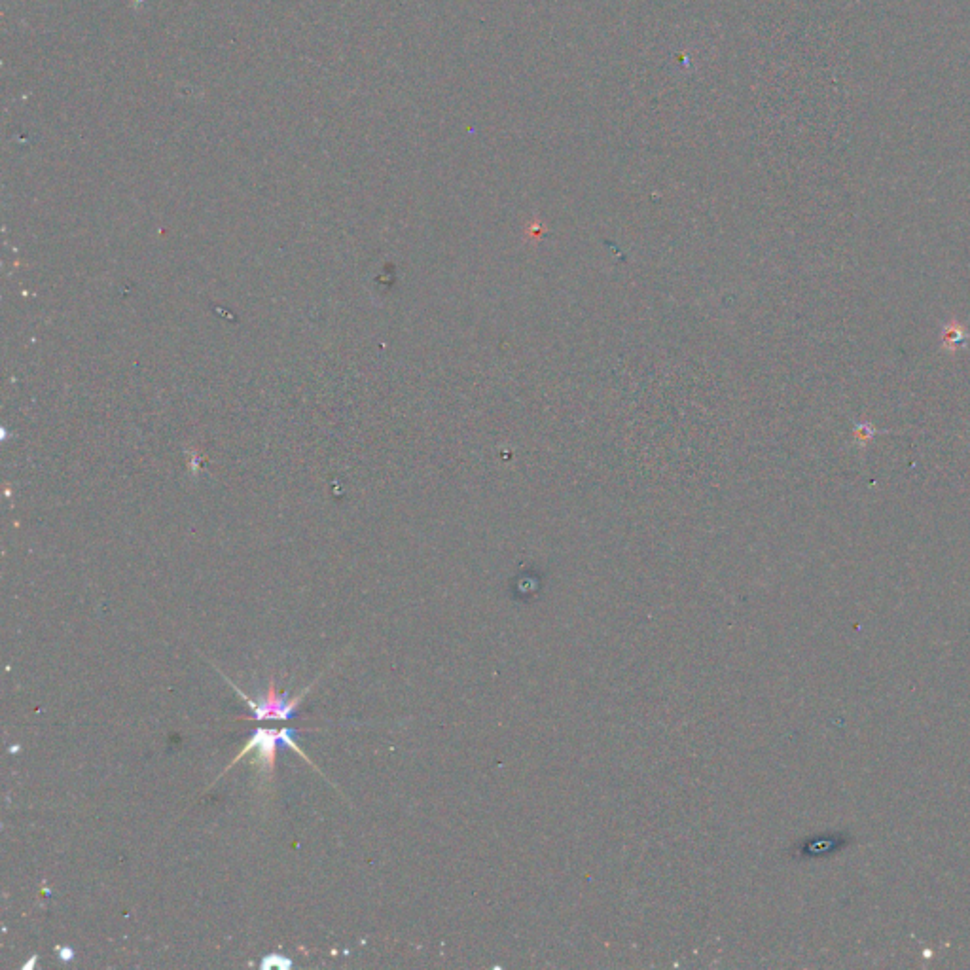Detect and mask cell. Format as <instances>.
I'll list each match as a JSON object with an SVG mask.
<instances>
[{
  "label": "cell",
  "mask_w": 970,
  "mask_h": 970,
  "mask_svg": "<svg viewBox=\"0 0 970 970\" xmlns=\"http://www.w3.org/2000/svg\"><path fill=\"white\" fill-rule=\"evenodd\" d=\"M876 434H878V429H876L872 423L864 421V423H859V425L853 429V440H855L859 446H866V444H868V442H870V440H872Z\"/></svg>",
  "instance_id": "277c9868"
},
{
  "label": "cell",
  "mask_w": 970,
  "mask_h": 970,
  "mask_svg": "<svg viewBox=\"0 0 970 970\" xmlns=\"http://www.w3.org/2000/svg\"><path fill=\"white\" fill-rule=\"evenodd\" d=\"M57 953H59V959H61L63 963H69V961L74 959V955H76L74 950L69 948V946H61V948H57Z\"/></svg>",
  "instance_id": "8992f818"
},
{
  "label": "cell",
  "mask_w": 970,
  "mask_h": 970,
  "mask_svg": "<svg viewBox=\"0 0 970 970\" xmlns=\"http://www.w3.org/2000/svg\"><path fill=\"white\" fill-rule=\"evenodd\" d=\"M230 686H234L235 692L241 696V700L245 701L249 707L252 709V717H245V720H288L294 717V711L298 707V703L306 698L307 692L311 690V686L302 690L296 698L292 700H287L285 696H277L275 692V684H273V679L270 681V688H268V696L264 698L262 703H256V701L251 700L247 694H243L237 686H235L228 677H224Z\"/></svg>",
  "instance_id": "7a4b0ae2"
},
{
  "label": "cell",
  "mask_w": 970,
  "mask_h": 970,
  "mask_svg": "<svg viewBox=\"0 0 970 970\" xmlns=\"http://www.w3.org/2000/svg\"><path fill=\"white\" fill-rule=\"evenodd\" d=\"M279 745H287L290 749H294L298 755L302 756L306 762L311 764V760L307 758L306 753L298 747V743L294 741V730L290 728H281V730H273V728H258L254 732V736L251 737V741L243 747V751L237 755V758L232 760V764H228L226 772L232 770L235 764L239 760H243V756L249 755L251 751H256V760L254 764H258L260 772L266 777H270L273 770H275V753H277V747Z\"/></svg>",
  "instance_id": "6da1fadb"
},
{
  "label": "cell",
  "mask_w": 970,
  "mask_h": 970,
  "mask_svg": "<svg viewBox=\"0 0 970 970\" xmlns=\"http://www.w3.org/2000/svg\"><path fill=\"white\" fill-rule=\"evenodd\" d=\"M967 340H969V334H967V330L961 326L959 321L952 319L950 323L944 326L942 349H946V351H957V349H961L967 343Z\"/></svg>",
  "instance_id": "3957f363"
},
{
  "label": "cell",
  "mask_w": 970,
  "mask_h": 970,
  "mask_svg": "<svg viewBox=\"0 0 970 970\" xmlns=\"http://www.w3.org/2000/svg\"><path fill=\"white\" fill-rule=\"evenodd\" d=\"M270 967H277V969L285 970L292 967V963L281 957V955H268L264 961H262V969H270Z\"/></svg>",
  "instance_id": "5b68a950"
},
{
  "label": "cell",
  "mask_w": 970,
  "mask_h": 970,
  "mask_svg": "<svg viewBox=\"0 0 970 970\" xmlns=\"http://www.w3.org/2000/svg\"><path fill=\"white\" fill-rule=\"evenodd\" d=\"M36 959H38V955H33V957H31V959H29V961H27V963H25V965H23V970H33V969H35Z\"/></svg>",
  "instance_id": "52a82bcc"
}]
</instances>
